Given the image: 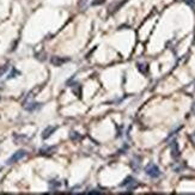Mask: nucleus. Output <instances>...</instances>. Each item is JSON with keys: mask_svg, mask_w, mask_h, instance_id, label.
Listing matches in <instances>:
<instances>
[{"mask_svg": "<svg viewBox=\"0 0 195 195\" xmlns=\"http://www.w3.org/2000/svg\"><path fill=\"white\" fill-rule=\"evenodd\" d=\"M61 186V182L60 181H56V180H52V181H49V188L52 189V190H56L59 187Z\"/></svg>", "mask_w": 195, "mask_h": 195, "instance_id": "obj_9", "label": "nucleus"}, {"mask_svg": "<svg viewBox=\"0 0 195 195\" xmlns=\"http://www.w3.org/2000/svg\"><path fill=\"white\" fill-rule=\"evenodd\" d=\"M55 151H56V147H54V146H45V147H42L40 150V154H42V156H50V154H53Z\"/></svg>", "mask_w": 195, "mask_h": 195, "instance_id": "obj_7", "label": "nucleus"}, {"mask_svg": "<svg viewBox=\"0 0 195 195\" xmlns=\"http://www.w3.org/2000/svg\"><path fill=\"white\" fill-rule=\"evenodd\" d=\"M145 172H146V175L150 176L151 178H158L160 175H162L159 168H158L156 164H153V163L147 164V167L145 168Z\"/></svg>", "mask_w": 195, "mask_h": 195, "instance_id": "obj_1", "label": "nucleus"}, {"mask_svg": "<svg viewBox=\"0 0 195 195\" xmlns=\"http://www.w3.org/2000/svg\"><path fill=\"white\" fill-rule=\"evenodd\" d=\"M140 165H141V158L138 157V156H134L132 162H131V167L133 169L135 172H138V170L140 169Z\"/></svg>", "mask_w": 195, "mask_h": 195, "instance_id": "obj_6", "label": "nucleus"}, {"mask_svg": "<svg viewBox=\"0 0 195 195\" xmlns=\"http://www.w3.org/2000/svg\"><path fill=\"white\" fill-rule=\"evenodd\" d=\"M138 70L141 72L142 74H147L149 66H147V63H138Z\"/></svg>", "mask_w": 195, "mask_h": 195, "instance_id": "obj_10", "label": "nucleus"}, {"mask_svg": "<svg viewBox=\"0 0 195 195\" xmlns=\"http://www.w3.org/2000/svg\"><path fill=\"white\" fill-rule=\"evenodd\" d=\"M187 4L189 5V6H192V7H195V1L194 0H184Z\"/></svg>", "mask_w": 195, "mask_h": 195, "instance_id": "obj_14", "label": "nucleus"}, {"mask_svg": "<svg viewBox=\"0 0 195 195\" xmlns=\"http://www.w3.org/2000/svg\"><path fill=\"white\" fill-rule=\"evenodd\" d=\"M16 74H19V72L16 71V70L13 68V70H12V72L10 73V76H9V77H7V79H11V78H15V77H17Z\"/></svg>", "mask_w": 195, "mask_h": 195, "instance_id": "obj_13", "label": "nucleus"}, {"mask_svg": "<svg viewBox=\"0 0 195 195\" xmlns=\"http://www.w3.org/2000/svg\"><path fill=\"white\" fill-rule=\"evenodd\" d=\"M170 149H171V157H172V158H175V159H177L181 153H180L178 144H177V141H176V140L171 141V144H170Z\"/></svg>", "mask_w": 195, "mask_h": 195, "instance_id": "obj_4", "label": "nucleus"}, {"mask_svg": "<svg viewBox=\"0 0 195 195\" xmlns=\"http://www.w3.org/2000/svg\"><path fill=\"white\" fill-rule=\"evenodd\" d=\"M106 0H95L93 2H92V5H98V4H103Z\"/></svg>", "mask_w": 195, "mask_h": 195, "instance_id": "obj_16", "label": "nucleus"}, {"mask_svg": "<svg viewBox=\"0 0 195 195\" xmlns=\"http://www.w3.org/2000/svg\"><path fill=\"white\" fill-rule=\"evenodd\" d=\"M68 61H70L68 58H61V56H53V58L50 59V62L53 63L54 66H61L65 62H68Z\"/></svg>", "mask_w": 195, "mask_h": 195, "instance_id": "obj_5", "label": "nucleus"}, {"mask_svg": "<svg viewBox=\"0 0 195 195\" xmlns=\"http://www.w3.org/2000/svg\"><path fill=\"white\" fill-rule=\"evenodd\" d=\"M190 140L194 142V145H195V133H193L192 135H190Z\"/></svg>", "mask_w": 195, "mask_h": 195, "instance_id": "obj_17", "label": "nucleus"}, {"mask_svg": "<svg viewBox=\"0 0 195 195\" xmlns=\"http://www.w3.org/2000/svg\"><path fill=\"white\" fill-rule=\"evenodd\" d=\"M86 1L88 0H80L79 1V7L81 9V7H85V5H86Z\"/></svg>", "mask_w": 195, "mask_h": 195, "instance_id": "obj_15", "label": "nucleus"}, {"mask_svg": "<svg viewBox=\"0 0 195 195\" xmlns=\"http://www.w3.org/2000/svg\"><path fill=\"white\" fill-rule=\"evenodd\" d=\"M56 131V127H54V126H49V127H47L45 131H43V133H42V139H48L52 134L54 133Z\"/></svg>", "mask_w": 195, "mask_h": 195, "instance_id": "obj_8", "label": "nucleus"}, {"mask_svg": "<svg viewBox=\"0 0 195 195\" xmlns=\"http://www.w3.org/2000/svg\"><path fill=\"white\" fill-rule=\"evenodd\" d=\"M25 156H27V151H24V150L17 151V152H15V153L10 157L9 160L6 162V164H7V165H12V164H15V163L19 162L20 159H23Z\"/></svg>", "mask_w": 195, "mask_h": 195, "instance_id": "obj_2", "label": "nucleus"}, {"mask_svg": "<svg viewBox=\"0 0 195 195\" xmlns=\"http://www.w3.org/2000/svg\"><path fill=\"white\" fill-rule=\"evenodd\" d=\"M121 187H126L128 190H133V189H135L136 187H138V182H136V180H134L133 177H127L126 180H124V182L120 184Z\"/></svg>", "mask_w": 195, "mask_h": 195, "instance_id": "obj_3", "label": "nucleus"}, {"mask_svg": "<svg viewBox=\"0 0 195 195\" xmlns=\"http://www.w3.org/2000/svg\"><path fill=\"white\" fill-rule=\"evenodd\" d=\"M70 138H71V140H73V141H77V140H80V139H81V135H80L79 133H77V132H71Z\"/></svg>", "mask_w": 195, "mask_h": 195, "instance_id": "obj_11", "label": "nucleus"}, {"mask_svg": "<svg viewBox=\"0 0 195 195\" xmlns=\"http://www.w3.org/2000/svg\"><path fill=\"white\" fill-rule=\"evenodd\" d=\"M7 70H9V65H5L4 67H1L0 68V77H2V74H5Z\"/></svg>", "mask_w": 195, "mask_h": 195, "instance_id": "obj_12", "label": "nucleus"}]
</instances>
